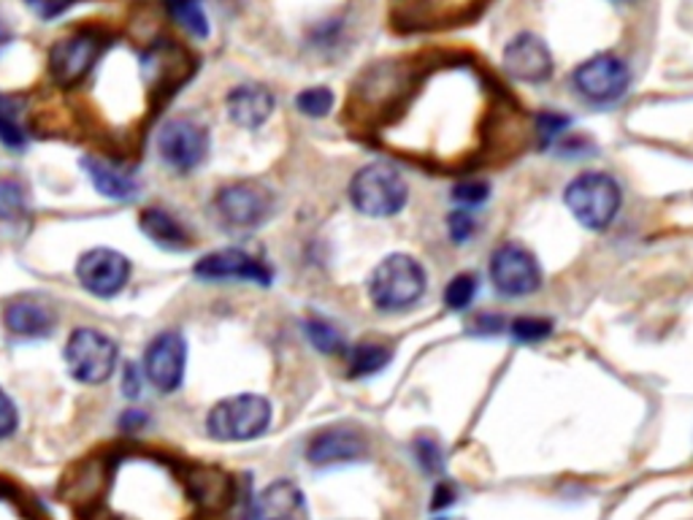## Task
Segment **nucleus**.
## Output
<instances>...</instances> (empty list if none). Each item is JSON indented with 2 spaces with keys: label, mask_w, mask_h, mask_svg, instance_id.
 <instances>
[{
  "label": "nucleus",
  "mask_w": 693,
  "mask_h": 520,
  "mask_svg": "<svg viewBox=\"0 0 693 520\" xmlns=\"http://www.w3.org/2000/svg\"><path fill=\"white\" fill-rule=\"evenodd\" d=\"M77 279L87 293L98 298H111L128 285L130 263L122 253L109 247H98L85 253L77 263Z\"/></svg>",
  "instance_id": "9d476101"
},
{
  "label": "nucleus",
  "mask_w": 693,
  "mask_h": 520,
  "mask_svg": "<svg viewBox=\"0 0 693 520\" xmlns=\"http://www.w3.org/2000/svg\"><path fill=\"white\" fill-rule=\"evenodd\" d=\"M417 450V461H420V467L426 469V472H442V450L439 444H436L434 440H417L415 444Z\"/></svg>",
  "instance_id": "7c9ffc66"
},
{
  "label": "nucleus",
  "mask_w": 693,
  "mask_h": 520,
  "mask_svg": "<svg viewBox=\"0 0 693 520\" xmlns=\"http://www.w3.org/2000/svg\"><path fill=\"white\" fill-rule=\"evenodd\" d=\"M564 200L580 225L591 230H604L621 212L623 196L621 185L610 174L588 171L570 181Z\"/></svg>",
  "instance_id": "7ed1b4c3"
},
{
  "label": "nucleus",
  "mask_w": 693,
  "mask_h": 520,
  "mask_svg": "<svg viewBox=\"0 0 693 520\" xmlns=\"http://www.w3.org/2000/svg\"><path fill=\"white\" fill-rule=\"evenodd\" d=\"M187 344L179 331H164L152 340L143 355V372L158 391L174 393L185 380Z\"/></svg>",
  "instance_id": "9b49d317"
},
{
  "label": "nucleus",
  "mask_w": 693,
  "mask_h": 520,
  "mask_svg": "<svg viewBox=\"0 0 693 520\" xmlns=\"http://www.w3.org/2000/svg\"><path fill=\"white\" fill-rule=\"evenodd\" d=\"M139 228L149 236V242L158 244L160 249H168V253H182V249H190L187 230L177 223V217L168 215L166 209H143Z\"/></svg>",
  "instance_id": "aec40b11"
},
{
  "label": "nucleus",
  "mask_w": 693,
  "mask_h": 520,
  "mask_svg": "<svg viewBox=\"0 0 693 520\" xmlns=\"http://www.w3.org/2000/svg\"><path fill=\"white\" fill-rule=\"evenodd\" d=\"M296 106L306 117H326L334 109V92L328 87H309V90L298 92Z\"/></svg>",
  "instance_id": "bb28decb"
},
{
  "label": "nucleus",
  "mask_w": 693,
  "mask_h": 520,
  "mask_svg": "<svg viewBox=\"0 0 693 520\" xmlns=\"http://www.w3.org/2000/svg\"><path fill=\"white\" fill-rule=\"evenodd\" d=\"M477 277L474 274H458V277L449 279V285L445 287V304L453 312H464L469 310V304L477 296Z\"/></svg>",
  "instance_id": "393cba45"
},
{
  "label": "nucleus",
  "mask_w": 693,
  "mask_h": 520,
  "mask_svg": "<svg viewBox=\"0 0 693 520\" xmlns=\"http://www.w3.org/2000/svg\"><path fill=\"white\" fill-rule=\"evenodd\" d=\"M426 268L412 255H388L368 279V296L383 312H404L426 293Z\"/></svg>",
  "instance_id": "f257e3e1"
},
{
  "label": "nucleus",
  "mask_w": 693,
  "mask_h": 520,
  "mask_svg": "<svg viewBox=\"0 0 693 520\" xmlns=\"http://www.w3.org/2000/svg\"><path fill=\"white\" fill-rule=\"evenodd\" d=\"M103 39L96 30H79L58 41L49 52V71L60 87H77L96 68L103 52Z\"/></svg>",
  "instance_id": "423d86ee"
},
{
  "label": "nucleus",
  "mask_w": 693,
  "mask_h": 520,
  "mask_svg": "<svg viewBox=\"0 0 693 520\" xmlns=\"http://www.w3.org/2000/svg\"><path fill=\"white\" fill-rule=\"evenodd\" d=\"M436 520H447V518H436Z\"/></svg>",
  "instance_id": "ea45409f"
},
{
  "label": "nucleus",
  "mask_w": 693,
  "mask_h": 520,
  "mask_svg": "<svg viewBox=\"0 0 693 520\" xmlns=\"http://www.w3.org/2000/svg\"><path fill=\"white\" fill-rule=\"evenodd\" d=\"M17 425H20V415H17L14 401L6 396V391H0V440H9Z\"/></svg>",
  "instance_id": "2f4dec72"
},
{
  "label": "nucleus",
  "mask_w": 693,
  "mask_h": 520,
  "mask_svg": "<svg viewBox=\"0 0 693 520\" xmlns=\"http://www.w3.org/2000/svg\"><path fill=\"white\" fill-rule=\"evenodd\" d=\"M566 128H570V120H566V117L553 115V111H547V115L539 117V136H542V141H545V144H551L553 139H558V136L564 134Z\"/></svg>",
  "instance_id": "473e14b6"
},
{
  "label": "nucleus",
  "mask_w": 693,
  "mask_h": 520,
  "mask_svg": "<svg viewBox=\"0 0 693 520\" xmlns=\"http://www.w3.org/2000/svg\"><path fill=\"white\" fill-rule=\"evenodd\" d=\"M122 387H125V396H128V399L141 396V391H143L141 369H136L133 363H128V366L122 369Z\"/></svg>",
  "instance_id": "f704fd0d"
},
{
  "label": "nucleus",
  "mask_w": 693,
  "mask_h": 520,
  "mask_svg": "<svg viewBox=\"0 0 693 520\" xmlns=\"http://www.w3.org/2000/svg\"><path fill=\"white\" fill-rule=\"evenodd\" d=\"M0 141L9 149H24V144H28L22 125L17 122L14 106H11L3 96H0Z\"/></svg>",
  "instance_id": "a878e982"
},
{
  "label": "nucleus",
  "mask_w": 693,
  "mask_h": 520,
  "mask_svg": "<svg viewBox=\"0 0 693 520\" xmlns=\"http://www.w3.org/2000/svg\"><path fill=\"white\" fill-rule=\"evenodd\" d=\"M217 212L225 217V223L236 225V228H258L271 212V196L255 181H236V185L220 190Z\"/></svg>",
  "instance_id": "f8f14e48"
},
{
  "label": "nucleus",
  "mask_w": 693,
  "mask_h": 520,
  "mask_svg": "<svg viewBox=\"0 0 693 520\" xmlns=\"http://www.w3.org/2000/svg\"><path fill=\"white\" fill-rule=\"evenodd\" d=\"M168 11L177 20L187 33H192L196 39H206L209 36V20L201 11V0H166Z\"/></svg>",
  "instance_id": "4be33fe9"
},
{
  "label": "nucleus",
  "mask_w": 693,
  "mask_h": 520,
  "mask_svg": "<svg viewBox=\"0 0 693 520\" xmlns=\"http://www.w3.org/2000/svg\"><path fill=\"white\" fill-rule=\"evenodd\" d=\"M9 41H11V33H9V30H6V24L0 22V52H3L6 43H9Z\"/></svg>",
  "instance_id": "58836bf2"
},
{
  "label": "nucleus",
  "mask_w": 693,
  "mask_h": 520,
  "mask_svg": "<svg viewBox=\"0 0 693 520\" xmlns=\"http://www.w3.org/2000/svg\"><path fill=\"white\" fill-rule=\"evenodd\" d=\"M474 228H477V223H474V217L469 215V212H453V215L447 217V230H449V239H453L455 244H466L472 239Z\"/></svg>",
  "instance_id": "c756f323"
},
{
  "label": "nucleus",
  "mask_w": 693,
  "mask_h": 520,
  "mask_svg": "<svg viewBox=\"0 0 693 520\" xmlns=\"http://www.w3.org/2000/svg\"><path fill=\"white\" fill-rule=\"evenodd\" d=\"M553 334V323L551 321H542V317H517L512 323V336L515 342L521 344H536Z\"/></svg>",
  "instance_id": "cd10ccee"
},
{
  "label": "nucleus",
  "mask_w": 693,
  "mask_h": 520,
  "mask_svg": "<svg viewBox=\"0 0 693 520\" xmlns=\"http://www.w3.org/2000/svg\"><path fill=\"white\" fill-rule=\"evenodd\" d=\"M24 3H28L41 20H55V17H60L62 11L73 3V0H24Z\"/></svg>",
  "instance_id": "72a5a7b5"
},
{
  "label": "nucleus",
  "mask_w": 693,
  "mask_h": 520,
  "mask_svg": "<svg viewBox=\"0 0 693 520\" xmlns=\"http://www.w3.org/2000/svg\"><path fill=\"white\" fill-rule=\"evenodd\" d=\"M249 520H309L304 491L290 480L271 482L255 497Z\"/></svg>",
  "instance_id": "2eb2a0df"
},
{
  "label": "nucleus",
  "mask_w": 693,
  "mask_h": 520,
  "mask_svg": "<svg viewBox=\"0 0 693 520\" xmlns=\"http://www.w3.org/2000/svg\"><path fill=\"white\" fill-rule=\"evenodd\" d=\"M491 279L509 298L531 296L542 287V268L521 244H502L491 258Z\"/></svg>",
  "instance_id": "0eeeda50"
},
{
  "label": "nucleus",
  "mask_w": 693,
  "mask_h": 520,
  "mask_svg": "<svg viewBox=\"0 0 693 520\" xmlns=\"http://www.w3.org/2000/svg\"><path fill=\"white\" fill-rule=\"evenodd\" d=\"M66 361L73 380L101 385L117 369V344L96 328H77L68 336Z\"/></svg>",
  "instance_id": "39448f33"
},
{
  "label": "nucleus",
  "mask_w": 693,
  "mask_h": 520,
  "mask_svg": "<svg viewBox=\"0 0 693 520\" xmlns=\"http://www.w3.org/2000/svg\"><path fill=\"white\" fill-rule=\"evenodd\" d=\"M196 277L206 282H258V285H271V268L264 266L258 258L245 253V249H217V253L204 255L196 263Z\"/></svg>",
  "instance_id": "ddd939ff"
},
{
  "label": "nucleus",
  "mask_w": 693,
  "mask_h": 520,
  "mask_svg": "<svg viewBox=\"0 0 693 520\" xmlns=\"http://www.w3.org/2000/svg\"><path fill=\"white\" fill-rule=\"evenodd\" d=\"M306 336H309V342L326 355H336V353H341V350H345V336H341L330 323L320 321V317H315V321L306 323Z\"/></svg>",
  "instance_id": "b1692460"
},
{
  "label": "nucleus",
  "mask_w": 693,
  "mask_h": 520,
  "mask_svg": "<svg viewBox=\"0 0 693 520\" xmlns=\"http://www.w3.org/2000/svg\"><path fill=\"white\" fill-rule=\"evenodd\" d=\"M491 196V185L485 179H464L453 187V198L464 206H479Z\"/></svg>",
  "instance_id": "c85d7f7f"
},
{
  "label": "nucleus",
  "mask_w": 693,
  "mask_h": 520,
  "mask_svg": "<svg viewBox=\"0 0 693 520\" xmlns=\"http://www.w3.org/2000/svg\"><path fill=\"white\" fill-rule=\"evenodd\" d=\"M85 171L90 177L92 187L111 200H130L136 196V190H139L133 174L103 158H85Z\"/></svg>",
  "instance_id": "6ab92c4d"
},
{
  "label": "nucleus",
  "mask_w": 693,
  "mask_h": 520,
  "mask_svg": "<svg viewBox=\"0 0 693 520\" xmlns=\"http://www.w3.org/2000/svg\"><path fill=\"white\" fill-rule=\"evenodd\" d=\"M366 453V440L353 429L320 431L306 448V459L315 467H336V463L358 461Z\"/></svg>",
  "instance_id": "dca6fc26"
},
{
  "label": "nucleus",
  "mask_w": 693,
  "mask_h": 520,
  "mask_svg": "<svg viewBox=\"0 0 693 520\" xmlns=\"http://www.w3.org/2000/svg\"><path fill=\"white\" fill-rule=\"evenodd\" d=\"M147 423V415H141V412H136V410H130L128 415L122 418L120 421V425L125 431H136V429H141V425Z\"/></svg>",
  "instance_id": "e433bc0d"
},
{
  "label": "nucleus",
  "mask_w": 693,
  "mask_h": 520,
  "mask_svg": "<svg viewBox=\"0 0 693 520\" xmlns=\"http://www.w3.org/2000/svg\"><path fill=\"white\" fill-rule=\"evenodd\" d=\"M504 68L512 79L526 81V85H542L553 77V58L545 41L534 33L515 36L504 49Z\"/></svg>",
  "instance_id": "4468645a"
},
{
  "label": "nucleus",
  "mask_w": 693,
  "mask_h": 520,
  "mask_svg": "<svg viewBox=\"0 0 693 520\" xmlns=\"http://www.w3.org/2000/svg\"><path fill=\"white\" fill-rule=\"evenodd\" d=\"M455 499V488L453 485H439L434 493V501H430V510H442V507L453 504Z\"/></svg>",
  "instance_id": "c9c22d12"
},
{
  "label": "nucleus",
  "mask_w": 693,
  "mask_h": 520,
  "mask_svg": "<svg viewBox=\"0 0 693 520\" xmlns=\"http://www.w3.org/2000/svg\"><path fill=\"white\" fill-rule=\"evenodd\" d=\"M409 187L390 163H368L349 181L353 206L366 217H393L407 206Z\"/></svg>",
  "instance_id": "f03ea898"
},
{
  "label": "nucleus",
  "mask_w": 693,
  "mask_h": 520,
  "mask_svg": "<svg viewBox=\"0 0 693 520\" xmlns=\"http://www.w3.org/2000/svg\"><path fill=\"white\" fill-rule=\"evenodd\" d=\"M158 149L174 171L187 174L204 163L209 153V134L190 117H174L160 128Z\"/></svg>",
  "instance_id": "6e6552de"
},
{
  "label": "nucleus",
  "mask_w": 693,
  "mask_h": 520,
  "mask_svg": "<svg viewBox=\"0 0 693 520\" xmlns=\"http://www.w3.org/2000/svg\"><path fill=\"white\" fill-rule=\"evenodd\" d=\"M24 212H28V193H24L22 181L14 177L0 179V220H22Z\"/></svg>",
  "instance_id": "5701e85b"
},
{
  "label": "nucleus",
  "mask_w": 693,
  "mask_h": 520,
  "mask_svg": "<svg viewBox=\"0 0 693 520\" xmlns=\"http://www.w3.org/2000/svg\"><path fill=\"white\" fill-rule=\"evenodd\" d=\"M628 66L615 55H596L574 71V87L593 104H612L628 90Z\"/></svg>",
  "instance_id": "1a4fd4ad"
},
{
  "label": "nucleus",
  "mask_w": 693,
  "mask_h": 520,
  "mask_svg": "<svg viewBox=\"0 0 693 520\" xmlns=\"http://www.w3.org/2000/svg\"><path fill=\"white\" fill-rule=\"evenodd\" d=\"M225 104H228L230 120L239 125V128L255 130V128H260L268 117H271L274 104H277V100H274V96L266 90V87L241 85L230 92Z\"/></svg>",
  "instance_id": "f3484780"
},
{
  "label": "nucleus",
  "mask_w": 693,
  "mask_h": 520,
  "mask_svg": "<svg viewBox=\"0 0 693 520\" xmlns=\"http://www.w3.org/2000/svg\"><path fill=\"white\" fill-rule=\"evenodd\" d=\"M3 323L11 334L28 336V340H41L55 328V315L47 304L36 298H17L6 306Z\"/></svg>",
  "instance_id": "a211bd4d"
},
{
  "label": "nucleus",
  "mask_w": 693,
  "mask_h": 520,
  "mask_svg": "<svg viewBox=\"0 0 693 520\" xmlns=\"http://www.w3.org/2000/svg\"><path fill=\"white\" fill-rule=\"evenodd\" d=\"M393 361L390 347L379 342H360L358 347L349 355V369H353V377H372V374L383 372L385 366Z\"/></svg>",
  "instance_id": "412c9836"
},
{
  "label": "nucleus",
  "mask_w": 693,
  "mask_h": 520,
  "mask_svg": "<svg viewBox=\"0 0 693 520\" xmlns=\"http://www.w3.org/2000/svg\"><path fill=\"white\" fill-rule=\"evenodd\" d=\"M271 423V404L258 393H239L222 399L209 412V434L217 442H249L258 440Z\"/></svg>",
  "instance_id": "20e7f679"
},
{
  "label": "nucleus",
  "mask_w": 693,
  "mask_h": 520,
  "mask_svg": "<svg viewBox=\"0 0 693 520\" xmlns=\"http://www.w3.org/2000/svg\"><path fill=\"white\" fill-rule=\"evenodd\" d=\"M477 325H479L477 331H491V334H498V331H502V317L485 315V317H479Z\"/></svg>",
  "instance_id": "4c0bfd02"
}]
</instances>
